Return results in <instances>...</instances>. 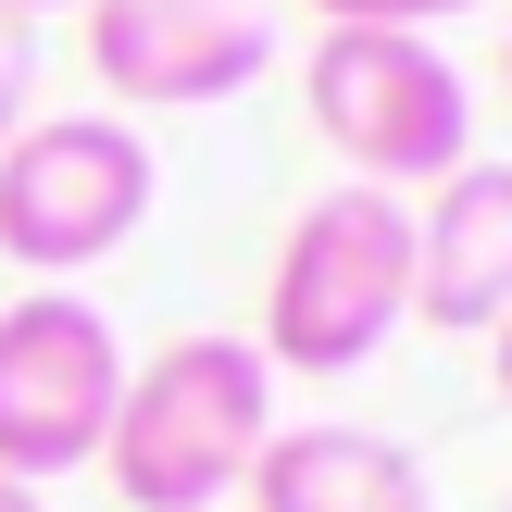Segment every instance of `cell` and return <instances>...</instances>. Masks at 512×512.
<instances>
[{
  "mask_svg": "<svg viewBox=\"0 0 512 512\" xmlns=\"http://www.w3.org/2000/svg\"><path fill=\"white\" fill-rule=\"evenodd\" d=\"M263 438H275V363L250 338H213L200 325V338H163L113 388L100 475H113L125 512H225Z\"/></svg>",
  "mask_w": 512,
  "mask_h": 512,
  "instance_id": "6da1fadb",
  "label": "cell"
},
{
  "mask_svg": "<svg viewBox=\"0 0 512 512\" xmlns=\"http://www.w3.org/2000/svg\"><path fill=\"white\" fill-rule=\"evenodd\" d=\"M413 325V200L388 188H325L288 213L263 275V363L275 375H350Z\"/></svg>",
  "mask_w": 512,
  "mask_h": 512,
  "instance_id": "7a4b0ae2",
  "label": "cell"
},
{
  "mask_svg": "<svg viewBox=\"0 0 512 512\" xmlns=\"http://www.w3.org/2000/svg\"><path fill=\"white\" fill-rule=\"evenodd\" d=\"M313 138L350 163V188H438L450 163H475V88L438 38L413 25H325L313 38Z\"/></svg>",
  "mask_w": 512,
  "mask_h": 512,
  "instance_id": "3957f363",
  "label": "cell"
},
{
  "mask_svg": "<svg viewBox=\"0 0 512 512\" xmlns=\"http://www.w3.org/2000/svg\"><path fill=\"white\" fill-rule=\"evenodd\" d=\"M150 138L125 113H38L0 138V263L13 275H88L150 225Z\"/></svg>",
  "mask_w": 512,
  "mask_h": 512,
  "instance_id": "277c9868",
  "label": "cell"
},
{
  "mask_svg": "<svg viewBox=\"0 0 512 512\" xmlns=\"http://www.w3.org/2000/svg\"><path fill=\"white\" fill-rule=\"evenodd\" d=\"M113 388H125V338L100 325V300H75V288L0 300V475L13 488L100 463Z\"/></svg>",
  "mask_w": 512,
  "mask_h": 512,
  "instance_id": "5b68a950",
  "label": "cell"
},
{
  "mask_svg": "<svg viewBox=\"0 0 512 512\" xmlns=\"http://www.w3.org/2000/svg\"><path fill=\"white\" fill-rule=\"evenodd\" d=\"M75 13H88V75L125 113H200L275 63V25L250 0H75Z\"/></svg>",
  "mask_w": 512,
  "mask_h": 512,
  "instance_id": "8992f818",
  "label": "cell"
},
{
  "mask_svg": "<svg viewBox=\"0 0 512 512\" xmlns=\"http://www.w3.org/2000/svg\"><path fill=\"white\" fill-rule=\"evenodd\" d=\"M413 313L438 338H488L512 313V163H450L413 225Z\"/></svg>",
  "mask_w": 512,
  "mask_h": 512,
  "instance_id": "52a82bcc",
  "label": "cell"
},
{
  "mask_svg": "<svg viewBox=\"0 0 512 512\" xmlns=\"http://www.w3.org/2000/svg\"><path fill=\"white\" fill-rule=\"evenodd\" d=\"M238 500L250 512H438V475L388 425H275L250 450Z\"/></svg>",
  "mask_w": 512,
  "mask_h": 512,
  "instance_id": "ba28073f",
  "label": "cell"
},
{
  "mask_svg": "<svg viewBox=\"0 0 512 512\" xmlns=\"http://www.w3.org/2000/svg\"><path fill=\"white\" fill-rule=\"evenodd\" d=\"M450 13H475V0H313V25H450Z\"/></svg>",
  "mask_w": 512,
  "mask_h": 512,
  "instance_id": "9c48e42d",
  "label": "cell"
},
{
  "mask_svg": "<svg viewBox=\"0 0 512 512\" xmlns=\"http://www.w3.org/2000/svg\"><path fill=\"white\" fill-rule=\"evenodd\" d=\"M25 88H38V25H25V13H0V138L25 125Z\"/></svg>",
  "mask_w": 512,
  "mask_h": 512,
  "instance_id": "30bf717a",
  "label": "cell"
},
{
  "mask_svg": "<svg viewBox=\"0 0 512 512\" xmlns=\"http://www.w3.org/2000/svg\"><path fill=\"white\" fill-rule=\"evenodd\" d=\"M488 375H500V400H512V313L488 325Z\"/></svg>",
  "mask_w": 512,
  "mask_h": 512,
  "instance_id": "8fae6325",
  "label": "cell"
},
{
  "mask_svg": "<svg viewBox=\"0 0 512 512\" xmlns=\"http://www.w3.org/2000/svg\"><path fill=\"white\" fill-rule=\"evenodd\" d=\"M0 512H50V500H38V488H13V475H0Z\"/></svg>",
  "mask_w": 512,
  "mask_h": 512,
  "instance_id": "7c38bea8",
  "label": "cell"
},
{
  "mask_svg": "<svg viewBox=\"0 0 512 512\" xmlns=\"http://www.w3.org/2000/svg\"><path fill=\"white\" fill-rule=\"evenodd\" d=\"M0 13H25V25H38V13H75V0H0Z\"/></svg>",
  "mask_w": 512,
  "mask_h": 512,
  "instance_id": "4fadbf2b",
  "label": "cell"
},
{
  "mask_svg": "<svg viewBox=\"0 0 512 512\" xmlns=\"http://www.w3.org/2000/svg\"><path fill=\"white\" fill-rule=\"evenodd\" d=\"M500 75H512V38H500Z\"/></svg>",
  "mask_w": 512,
  "mask_h": 512,
  "instance_id": "5bb4252c",
  "label": "cell"
}]
</instances>
